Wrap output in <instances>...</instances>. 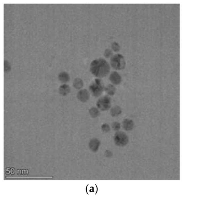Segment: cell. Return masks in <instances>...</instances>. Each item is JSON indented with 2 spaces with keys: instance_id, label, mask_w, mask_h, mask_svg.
<instances>
[{
  "instance_id": "obj_17",
  "label": "cell",
  "mask_w": 202,
  "mask_h": 197,
  "mask_svg": "<svg viewBox=\"0 0 202 197\" xmlns=\"http://www.w3.org/2000/svg\"><path fill=\"white\" fill-rule=\"evenodd\" d=\"M11 69V64L8 61L5 60L4 61V71L6 73L10 72Z\"/></svg>"
},
{
  "instance_id": "obj_15",
  "label": "cell",
  "mask_w": 202,
  "mask_h": 197,
  "mask_svg": "<svg viewBox=\"0 0 202 197\" xmlns=\"http://www.w3.org/2000/svg\"><path fill=\"white\" fill-rule=\"evenodd\" d=\"M90 115L93 118H96L99 116L100 115V112L98 108L96 107H93L91 108L89 110Z\"/></svg>"
},
{
  "instance_id": "obj_18",
  "label": "cell",
  "mask_w": 202,
  "mask_h": 197,
  "mask_svg": "<svg viewBox=\"0 0 202 197\" xmlns=\"http://www.w3.org/2000/svg\"><path fill=\"white\" fill-rule=\"evenodd\" d=\"M112 51L110 49H107L105 51L104 53V56L105 58H108L112 56L113 55Z\"/></svg>"
},
{
  "instance_id": "obj_19",
  "label": "cell",
  "mask_w": 202,
  "mask_h": 197,
  "mask_svg": "<svg viewBox=\"0 0 202 197\" xmlns=\"http://www.w3.org/2000/svg\"><path fill=\"white\" fill-rule=\"evenodd\" d=\"M120 124L118 122H114L112 125V128L114 130L118 131L120 128Z\"/></svg>"
},
{
  "instance_id": "obj_16",
  "label": "cell",
  "mask_w": 202,
  "mask_h": 197,
  "mask_svg": "<svg viewBox=\"0 0 202 197\" xmlns=\"http://www.w3.org/2000/svg\"><path fill=\"white\" fill-rule=\"evenodd\" d=\"M112 49L115 52H118L120 50V46L117 42H114L112 44Z\"/></svg>"
},
{
  "instance_id": "obj_4",
  "label": "cell",
  "mask_w": 202,
  "mask_h": 197,
  "mask_svg": "<svg viewBox=\"0 0 202 197\" xmlns=\"http://www.w3.org/2000/svg\"><path fill=\"white\" fill-rule=\"evenodd\" d=\"M97 107L102 111L108 110L111 107V98L107 95L99 98L96 103Z\"/></svg>"
},
{
  "instance_id": "obj_5",
  "label": "cell",
  "mask_w": 202,
  "mask_h": 197,
  "mask_svg": "<svg viewBox=\"0 0 202 197\" xmlns=\"http://www.w3.org/2000/svg\"><path fill=\"white\" fill-rule=\"evenodd\" d=\"M114 140L116 145L120 147H123L128 143L129 139L125 133L118 132L114 135Z\"/></svg>"
},
{
  "instance_id": "obj_2",
  "label": "cell",
  "mask_w": 202,
  "mask_h": 197,
  "mask_svg": "<svg viewBox=\"0 0 202 197\" xmlns=\"http://www.w3.org/2000/svg\"><path fill=\"white\" fill-rule=\"evenodd\" d=\"M110 64L114 70L118 71L123 70L125 68V60L122 55L116 54L111 58Z\"/></svg>"
},
{
  "instance_id": "obj_20",
  "label": "cell",
  "mask_w": 202,
  "mask_h": 197,
  "mask_svg": "<svg viewBox=\"0 0 202 197\" xmlns=\"http://www.w3.org/2000/svg\"><path fill=\"white\" fill-rule=\"evenodd\" d=\"M101 130L104 132L107 133L110 131V127L108 124H104L101 126Z\"/></svg>"
},
{
  "instance_id": "obj_3",
  "label": "cell",
  "mask_w": 202,
  "mask_h": 197,
  "mask_svg": "<svg viewBox=\"0 0 202 197\" xmlns=\"http://www.w3.org/2000/svg\"><path fill=\"white\" fill-rule=\"evenodd\" d=\"M89 89L92 95L94 97H97L102 94L105 88L101 79H96L90 85Z\"/></svg>"
},
{
  "instance_id": "obj_8",
  "label": "cell",
  "mask_w": 202,
  "mask_h": 197,
  "mask_svg": "<svg viewBox=\"0 0 202 197\" xmlns=\"http://www.w3.org/2000/svg\"><path fill=\"white\" fill-rule=\"evenodd\" d=\"M59 90L60 95L65 96L69 94L71 91V88L68 84H63L60 86Z\"/></svg>"
},
{
  "instance_id": "obj_12",
  "label": "cell",
  "mask_w": 202,
  "mask_h": 197,
  "mask_svg": "<svg viewBox=\"0 0 202 197\" xmlns=\"http://www.w3.org/2000/svg\"><path fill=\"white\" fill-rule=\"evenodd\" d=\"M73 85L77 90H81L84 86V82L80 78H76L73 81Z\"/></svg>"
},
{
  "instance_id": "obj_14",
  "label": "cell",
  "mask_w": 202,
  "mask_h": 197,
  "mask_svg": "<svg viewBox=\"0 0 202 197\" xmlns=\"http://www.w3.org/2000/svg\"><path fill=\"white\" fill-rule=\"evenodd\" d=\"M100 143L99 140L97 139H93L91 140L90 143L91 149L95 151H97L99 149Z\"/></svg>"
},
{
  "instance_id": "obj_1",
  "label": "cell",
  "mask_w": 202,
  "mask_h": 197,
  "mask_svg": "<svg viewBox=\"0 0 202 197\" xmlns=\"http://www.w3.org/2000/svg\"><path fill=\"white\" fill-rule=\"evenodd\" d=\"M110 66L105 60L102 58L94 60L90 65V71L98 78H103L108 75Z\"/></svg>"
},
{
  "instance_id": "obj_6",
  "label": "cell",
  "mask_w": 202,
  "mask_h": 197,
  "mask_svg": "<svg viewBox=\"0 0 202 197\" xmlns=\"http://www.w3.org/2000/svg\"><path fill=\"white\" fill-rule=\"evenodd\" d=\"M77 97L81 102H87L90 98V94L86 89H81L77 93Z\"/></svg>"
},
{
  "instance_id": "obj_13",
  "label": "cell",
  "mask_w": 202,
  "mask_h": 197,
  "mask_svg": "<svg viewBox=\"0 0 202 197\" xmlns=\"http://www.w3.org/2000/svg\"><path fill=\"white\" fill-rule=\"evenodd\" d=\"M122 109L121 108L118 106H113L110 110L111 114L112 116L116 117L118 116L122 113Z\"/></svg>"
},
{
  "instance_id": "obj_10",
  "label": "cell",
  "mask_w": 202,
  "mask_h": 197,
  "mask_svg": "<svg viewBox=\"0 0 202 197\" xmlns=\"http://www.w3.org/2000/svg\"><path fill=\"white\" fill-rule=\"evenodd\" d=\"M59 79L62 83H66L70 81V77L68 73L64 71L59 74Z\"/></svg>"
},
{
  "instance_id": "obj_7",
  "label": "cell",
  "mask_w": 202,
  "mask_h": 197,
  "mask_svg": "<svg viewBox=\"0 0 202 197\" xmlns=\"http://www.w3.org/2000/svg\"><path fill=\"white\" fill-rule=\"evenodd\" d=\"M109 80L113 84L117 85L120 84L122 82V77L118 72H112L109 76Z\"/></svg>"
},
{
  "instance_id": "obj_11",
  "label": "cell",
  "mask_w": 202,
  "mask_h": 197,
  "mask_svg": "<svg viewBox=\"0 0 202 197\" xmlns=\"http://www.w3.org/2000/svg\"><path fill=\"white\" fill-rule=\"evenodd\" d=\"M105 90L109 95L113 96L116 92V88L112 84H109L105 88Z\"/></svg>"
},
{
  "instance_id": "obj_9",
  "label": "cell",
  "mask_w": 202,
  "mask_h": 197,
  "mask_svg": "<svg viewBox=\"0 0 202 197\" xmlns=\"http://www.w3.org/2000/svg\"><path fill=\"white\" fill-rule=\"evenodd\" d=\"M122 127L126 131L132 130L134 127V122L132 120L126 119L123 121Z\"/></svg>"
}]
</instances>
